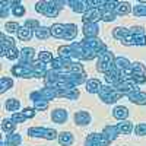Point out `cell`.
Instances as JSON below:
<instances>
[{"instance_id": "6da1fadb", "label": "cell", "mask_w": 146, "mask_h": 146, "mask_svg": "<svg viewBox=\"0 0 146 146\" xmlns=\"http://www.w3.org/2000/svg\"><path fill=\"white\" fill-rule=\"evenodd\" d=\"M60 5H67V2H54V0H45L44 2V0H41L35 5V10L47 18H57L60 9L63 7Z\"/></svg>"}, {"instance_id": "7a4b0ae2", "label": "cell", "mask_w": 146, "mask_h": 146, "mask_svg": "<svg viewBox=\"0 0 146 146\" xmlns=\"http://www.w3.org/2000/svg\"><path fill=\"white\" fill-rule=\"evenodd\" d=\"M124 45H146V35L142 27L129 28L127 36L121 41Z\"/></svg>"}, {"instance_id": "3957f363", "label": "cell", "mask_w": 146, "mask_h": 146, "mask_svg": "<svg viewBox=\"0 0 146 146\" xmlns=\"http://www.w3.org/2000/svg\"><path fill=\"white\" fill-rule=\"evenodd\" d=\"M98 95H100V100L105 104H114L124 96L123 94L117 92L114 89V86H111V85H102V88L100 89Z\"/></svg>"}, {"instance_id": "277c9868", "label": "cell", "mask_w": 146, "mask_h": 146, "mask_svg": "<svg viewBox=\"0 0 146 146\" xmlns=\"http://www.w3.org/2000/svg\"><path fill=\"white\" fill-rule=\"evenodd\" d=\"M114 62H115V57L111 51H105L104 54L100 56L98 58V63H96V70L101 72V73H107L108 70H111L114 67Z\"/></svg>"}, {"instance_id": "5b68a950", "label": "cell", "mask_w": 146, "mask_h": 146, "mask_svg": "<svg viewBox=\"0 0 146 146\" xmlns=\"http://www.w3.org/2000/svg\"><path fill=\"white\" fill-rule=\"evenodd\" d=\"M28 135L31 137H44L47 140H54L58 137V133L54 129H47V127H31L28 129Z\"/></svg>"}, {"instance_id": "8992f818", "label": "cell", "mask_w": 146, "mask_h": 146, "mask_svg": "<svg viewBox=\"0 0 146 146\" xmlns=\"http://www.w3.org/2000/svg\"><path fill=\"white\" fill-rule=\"evenodd\" d=\"M114 89L117 92H120V94L126 95V96L130 95V94H133V92H139L140 91L139 89V85L136 82H133L131 79H124L123 82H120L118 85H115Z\"/></svg>"}, {"instance_id": "52a82bcc", "label": "cell", "mask_w": 146, "mask_h": 146, "mask_svg": "<svg viewBox=\"0 0 146 146\" xmlns=\"http://www.w3.org/2000/svg\"><path fill=\"white\" fill-rule=\"evenodd\" d=\"M12 75L18 76V78H34V70H32V64H22L18 63L10 69Z\"/></svg>"}, {"instance_id": "ba28073f", "label": "cell", "mask_w": 146, "mask_h": 146, "mask_svg": "<svg viewBox=\"0 0 146 146\" xmlns=\"http://www.w3.org/2000/svg\"><path fill=\"white\" fill-rule=\"evenodd\" d=\"M104 78H105V82L108 85H111V86H115V85H118L120 82H123L124 78L123 75H121V72L114 66L111 70H108L107 73H104Z\"/></svg>"}, {"instance_id": "9c48e42d", "label": "cell", "mask_w": 146, "mask_h": 146, "mask_svg": "<svg viewBox=\"0 0 146 146\" xmlns=\"http://www.w3.org/2000/svg\"><path fill=\"white\" fill-rule=\"evenodd\" d=\"M67 5L70 6V9L75 12V13H82V15H85V13L89 10L88 0H69Z\"/></svg>"}, {"instance_id": "30bf717a", "label": "cell", "mask_w": 146, "mask_h": 146, "mask_svg": "<svg viewBox=\"0 0 146 146\" xmlns=\"http://www.w3.org/2000/svg\"><path fill=\"white\" fill-rule=\"evenodd\" d=\"M83 23H96L98 21H102V10L101 9H89L82 18Z\"/></svg>"}, {"instance_id": "8fae6325", "label": "cell", "mask_w": 146, "mask_h": 146, "mask_svg": "<svg viewBox=\"0 0 146 146\" xmlns=\"http://www.w3.org/2000/svg\"><path fill=\"white\" fill-rule=\"evenodd\" d=\"M85 146H108V145L102 137V133H91L85 140Z\"/></svg>"}, {"instance_id": "7c38bea8", "label": "cell", "mask_w": 146, "mask_h": 146, "mask_svg": "<svg viewBox=\"0 0 146 146\" xmlns=\"http://www.w3.org/2000/svg\"><path fill=\"white\" fill-rule=\"evenodd\" d=\"M118 135H120V133L117 130V126H111V124H110V126H105L104 130H102V137L105 139L108 146L111 145V142H114L117 139Z\"/></svg>"}, {"instance_id": "4fadbf2b", "label": "cell", "mask_w": 146, "mask_h": 146, "mask_svg": "<svg viewBox=\"0 0 146 146\" xmlns=\"http://www.w3.org/2000/svg\"><path fill=\"white\" fill-rule=\"evenodd\" d=\"M82 32L85 38H96V35L100 34V27L98 23H83Z\"/></svg>"}, {"instance_id": "5bb4252c", "label": "cell", "mask_w": 146, "mask_h": 146, "mask_svg": "<svg viewBox=\"0 0 146 146\" xmlns=\"http://www.w3.org/2000/svg\"><path fill=\"white\" fill-rule=\"evenodd\" d=\"M34 56H35V50L31 47H25L21 50V62L22 64H32L34 63Z\"/></svg>"}, {"instance_id": "9a60e30c", "label": "cell", "mask_w": 146, "mask_h": 146, "mask_svg": "<svg viewBox=\"0 0 146 146\" xmlns=\"http://www.w3.org/2000/svg\"><path fill=\"white\" fill-rule=\"evenodd\" d=\"M13 47H15V41L12 40L10 36H6L5 34L0 35V54L6 56V53Z\"/></svg>"}, {"instance_id": "2e32d148", "label": "cell", "mask_w": 146, "mask_h": 146, "mask_svg": "<svg viewBox=\"0 0 146 146\" xmlns=\"http://www.w3.org/2000/svg\"><path fill=\"white\" fill-rule=\"evenodd\" d=\"M67 117H69V113L66 111V110H63V108H57V110H54V111L51 113V120L54 121V123H57V124H64L67 121Z\"/></svg>"}, {"instance_id": "e0dca14e", "label": "cell", "mask_w": 146, "mask_h": 146, "mask_svg": "<svg viewBox=\"0 0 146 146\" xmlns=\"http://www.w3.org/2000/svg\"><path fill=\"white\" fill-rule=\"evenodd\" d=\"M32 70H34V78H45L47 75V63L44 62H34L32 63Z\"/></svg>"}, {"instance_id": "ac0fdd59", "label": "cell", "mask_w": 146, "mask_h": 146, "mask_svg": "<svg viewBox=\"0 0 146 146\" xmlns=\"http://www.w3.org/2000/svg\"><path fill=\"white\" fill-rule=\"evenodd\" d=\"M72 63H75V62H73V60H69V58L57 57V58H53L51 67H53L54 70H64V69H67Z\"/></svg>"}, {"instance_id": "d6986e66", "label": "cell", "mask_w": 146, "mask_h": 146, "mask_svg": "<svg viewBox=\"0 0 146 146\" xmlns=\"http://www.w3.org/2000/svg\"><path fill=\"white\" fill-rule=\"evenodd\" d=\"M79 95H80V92H79L78 88H69V89H60V88H58V98L78 100Z\"/></svg>"}, {"instance_id": "ffe728a7", "label": "cell", "mask_w": 146, "mask_h": 146, "mask_svg": "<svg viewBox=\"0 0 146 146\" xmlns=\"http://www.w3.org/2000/svg\"><path fill=\"white\" fill-rule=\"evenodd\" d=\"M127 98L130 102L133 104H137V105H146V92H133L130 95H127Z\"/></svg>"}, {"instance_id": "44dd1931", "label": "cell", "mask_w": 146, "mask_h": 146, "mask_svg": "<svg viewBox=\"0 0 146 146\" xmlns=\"http://www.w3.org/2000/svg\"><path fill=\"white\" fill-rule=\"evenodd\" d=\"M75 123L78 126H86L91 123V114L88 111H78L75 114Z\"/></svg>"}, {"instance_id": "7402d4cb", "label": "cell", "mask_w": 146, "mask_h": 146, "mask_svg": "<svg viewBox=\"0 0 146 146\" xmlns=\"http://www.w3.org/2000/svg\"><path fill=\"white\" fill-rule=\"evenodd\" d=\"M78 35V27L75 23H67L66 29H64V35H63V40L66 41H73Z\"/></svg>"}, {"instance_id": "603a6c76", "label": "cell", "mask_w": 146, "mask_h": 146, "mask_svg": "<svg viewBox=\"0 0 146 146\" xmlns=\"http://www.w3.org/2000/svg\"><path fill=\"white\" fill-rule=\"evenodd\" d=\"M131 10L133 9L130 7V3H127V2H118V5H117L114 12H115L117 16H126V15L130 13Z\"/></svg>"}, {"instance_id": "cb8c5ba5", "label": "cell", "mask_w": 146, "mask_h": 146, "mask_svg": "<svg viewBox=\"0 0 146 146\" xmlns=\"http://www.w3.org/2000/svg\"><path fill=\"white\" fill-rule=\"evenodd\" d=\"M101 88H102V83L98 79H89L86 82V91L89 94H98Z\"/></svg>"}, {"instance_id": "d4e9b609", "label": "cell", "mask_w": 146, "mask_h": 146, "mask_svg": "<svg viewBox=\"0 0 146 146\" xmlns=\"http://www.w3.org/2000/svg\"><path fill=\"white\" fill-rule=\"evenodd\" d=\"M117 130L120 135H130L131 130H133V123L129 120H123L121 123L117 124Z\"/></svg>"}, {"instance_id": "484cf974", "label": "cell", "mask_w": 146, "mask_h": 146, "mask_svg": "<svg viewBox=\"0 0 146 146\" xmlns=\"http://www.w3.org/2000/svg\"><path fill=\"white\" fill-rule=\"evenodd\" d=\"M114 66L120 70V72H126L130 69L131 63L129 62V60L126 57H115V62H114Z\"/></svg>"}, {"instance_id": "4316f807", "label": "cell", "mask_w": 146, "mask_h": 146, "mask_svg": "<svg viewBox=\"0 0 146 146\" xmlns=\"http://www.w3.org/2000/svg\"><path fill=\"white\" fill-rule=\"evenodd\" d=\"M31 100L34 101V108L35 110H40V111H44V110L48 108V101L40 98V96H35L34 94H31Z\"/></svg>"}, {"instance_id": "83f0119b", "label": "cell", "mask_w": 146, "mask_h": 146, "mask_svg": "<svg viewBox=\"0 0 146 146\" xmlns=\"http://www.w3.org/2000/svg\"><path fill=\"white\" fill-rule=\"evenodd\" d=\"M64 29H66V25H63V23H54V25L50 28L51 36H54V38H63Z\"/></svg>"}, {"instance_id": "f1b7e54d", "label": "cell", "mask_w": 146, "mask_h": 146, "mask_svg": "<svg viewBox=\"0 0 146 146\" xmlns=\"http://www.w3.org/2000/svg\"><path fill=\"white\" fill-rule=\"evenodd\" d=\"M113 115L117 118V120H127V117H129V110L126 108V107H121V105H118V107H115L114 110H113Z\"/></svg>"}, {"instance_id": "f546056e", "label": "cell", "mask_w": 146, "mask_h": 146, "mask_svg": "<svg viewBox=\"0 0 146 146\" xmlns=\"http://www.w3.org/2000/svg\"><path fill=\"white\" fill-rule=\"evenodd\" d=\"M6 142L9 146H21L22 143V136L19 135V133H9V135H6Z\"/></svg>"}, {"instance_id": "4dcf8cb0", "label": "cell", "mask_w": 146, "mask_h": 146, "mask_svg": "<svg viewBox=\"0 0 146 146\" xmlns=\"http://www.w3.org/2000/svg\"><path fill=\"white\" fill-rule=\"evenodd\" d=\"M58 143L62 146H70L73 143V135L69 131H62L58 133Z\"/></svg>"}, {"instance_id": "1f68e13d", "label": "cell", "mask_w": 146, "mask_h": 146, "mask_svg": "<svg viewBox=\"0 0 146 146\" xmlns=\"http://www.w3.org/2000/svg\"><path fill=\"white\" fill-rule=\"evenodd\" d=\"M16 127V123H13L12 121V118H3L2 120V130L6 133V135H9V133H13Z\"/></svg>"}, {"instance_id": "d6a6232c", "label": "cell", "mask_w": 146, "mask_h": 146, "mask_svg": "<svg viewBox=\"0 0 146 146\" xmlns=\"http://www.w3.org/2000/svg\"><path fill=\"white\" fill-rule=\"evenodd\" d=\"M34 34H35V36H36V38H38V40H47L48 38V36H50L51 35V32H50V28H47V27H40L38 29H35L34 31Z\"/></svg>"}, {"instance_id": "836d02e7", "label": "cell", "mask_w": 146, "mask_h": 146, "mask_svg": "<svg viewBox=\"0 0 146 146\" xmlns=\"http://www.w3.org/2000/svg\"><path fill=\"white\" fill-rule=\"evenodd\" d=\"M12 86H13V80H12L10 78H6V76L0 78V92H2V94H5Z\"/></svg>"}, {"instance_id": "e575fe53", "label": "cell", "mask_w": 146, "mask_h": 146, "mask_svg": "<svg viewBox=\"0 0 146 146\" xmlns=\"http://www.w3.org/2000/svg\"><path fill=\"white\" fill-rule=\"evenodd\" d=\"M127 34H129V28H123V27H117L113 31V36L115 40H120V41H123L127 36Z\"/></svg>"}, {"instance_id": "d590c367", "label": "cell", "mask_w": 146, "mask_h": 146, "mask_svg": "<svg viewBox=\"0 0 146 146\" xmlns=\"http://www.w3.org/2000/svg\"><path fill=\"white\" fill-rule=\"evenodd\" d=\"M31 36H32V31L25 28V27H22L19 31H18V38L21 41H29L31 40Z\"/></svg>"}, {"instance_id": "8d00e7d4", "label": "cell", "mask_w": 146, "mask_h": 146, "mask_svg": "<svg viewBox=\"0 0 146 146\" xmlns=\"http://www.w3.org/2000/svg\"><path fill=\"white\" fill-rule=\"evenodd\" d=\"M101 10H102V21H104V22H113V21L117 18L115 12L111 10V9H105V7H102Z\"/></svg>"}, {"instance_id": "74e56055", "label": "cell", "mask_w": 146, "mask_h": 146, "mask_svg": "<svg viewBox=\"0 0 146 146\" xmlns=\"http://www.w3.org/2000/svg\"><path fill=\"white\" fill-rule=\"evenodd\" d=\"M131 13L135 15L136 18H140V16H146V3H139L133 7Z\"/></svg>"}, {"instance_id": "f35d334b", "label": "cell", "mask_w": 146, "mask_h": 146, "mask_svg": "<svg viewBox=\"0 0 146 146\" xmlns=\"http://www.w3.org/2000/svg\"><path fill=\"white\" fill-rule=\"evenodd\" d=\"M19 107H21V102H19L18 100H15V98H12V100H9V101L6 102V110H7V111L18 113Z\"/></svg>"}, {"instance_id": "ab89813d", "label": "cell", "mask_w": 146, "mask_h": 146, "mask_svg": "<svg viewBox=\"0 0 146 146\" xmlns=\"http://www.w3.org/2000/svg\"><path fill=\"white\" fill-rule=\"evenodd\" d=\"M9 12H12L10 3H9V2H2V5H0V16L6 18V16L9 15Z\"/></svg>"}, {"instance_id": "60d3db41", "label": "cell", "mask_w": 146, "mask_h": 146, "mask_svg": "<svg viewBox=\"0 0 146 146\" xmlns=\"http://www.w3.org/2000/svg\"><path fill=\"white\" fill-rule=\"evenodd\" d=\"M38 60L40 62H44V63H51L53 56L50 51H41V53H38Z\"/></svg>"}, {"instance_id": "b9f144b4", "label": "cell", "mask_w": 146, "mask_h": 146, "mask_svg": "<svg viewBox=\"0 0 146 146\" xmlns=\"http://www.w3.org/2000/svg\"><path fill=\"white\" fill-rule=\"evenodd\" d=\"M23 27L28 28V29H31V31H32V29L35 31V29H38L41 25H40V22L36 21V19H27V21H25V25H23Z\"/></svg>"}, {"instance_id": "7bdbcfd3", "label": "cell", "mask_w": 146, "mask_h": 146, "mask_svg": "<svg viewBox=\"0 0 146 146\" xmlns=\"http://www.w3.org/2000/svg\"><path fill=\"white\" fill-rule=\"evenodd\" d=\"M6 57H7L9 60H16V58L21 57V51L18 50L16 47H13V48H10V50L6 53Z\"/></svg>"}, {"instance_id": "ee69618b", "label": "cell", "mask_w": 146, "mask_h": 146, "mask_svg": "<svg viewBox=\"0 0 146 146\" xmlns=\"http://www.w3.org/2000/svg\"><path fill=\"white\" fill-rule=\"evenodd\" d=\"M10 118H12V121H13V123H23V121L27 120V117L23 115L22 111H21V113H13Z\"/></svg>"}, {"instance_id": "f6af8a7d", "label": "cell", "mask_w": 146, "mask_h": 146, "mask_svg": "<svg viewBox=\"0 0 146 146\" xmlns=\"http://www.w3.org/2000/svg\"><path fill=\"white\" fill-rule=\"evenodd\" d=\"M5 28H6V31H9V32H15V31L18 32V31L21 29V27H19L18 22H7Z\"/></svg>"}, {"instance_id": "bcb514c9", "label": "cell", "mask_w": 146, "mask_h": 146, "mask_svg": "<svg viewBox=\"0 0 146 146\" xmlns=\"http://www.w3.org/2000/svg\"><path fill=\"white\" fill-rule=\"evenodd\" d=\"M135 133L137 136H146V123H140L136 126L135 129Z\"/></svg>"}, {"instance_id": "7dc6e473", "label": "cell", "mask_w": 146, "mask_h": 146, "mask_svg": "<svg viewBox=\"0 0 146 146\" xmlns=\"http://www.w3.org/2000/svg\"><path fill=\"white\" fill-rule=\"evenodd\" d=\"M22 113H23V115H25L27 118H34L35 117V108H25Z\"/></svg>"}, {"instance_id": "c3c4849f", "label": "cell", "mask_w": 146, "mask_h": 146, "mask_svg": "<svg viewBox=\"0 0 146 146\" xmlns=\"http://www.w3.org/2000/svg\"><path fill=\"white\" fill-rule=\"evenodd\" d=\"M0 146H9L7 142H6V139H2V142H0Z\"/></svg>"}]
</instances>
